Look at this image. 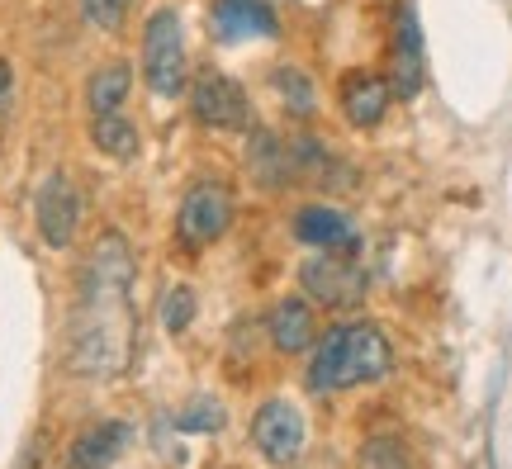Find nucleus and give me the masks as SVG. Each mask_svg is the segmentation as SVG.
Segmentation results:
<instances>
[{"mask_svg": "<svg viewBox=\"0 0 512 469\" xmlns=\"http://www.w3.org/2000/svg\"><path fill=\"white\" fill-rule=\"evenodd\" d=\"M133 247L124 233H100L95 237L86 271H81V304H76L72 323V375H114L128 361V342H133Z\"/></svg>", "mask_w": 512, "mask_h": 469, "instance_id": "1", "label": "nucleus"}, {"mask_svg": "<svg viewBox=\"0 0 512 469\" xmlns=\"http://www.w3.org/2000/svg\"><path fill=\"white\" fill-rule=\"evenodd\" d=\"M389 370H394V346L384 337V327L366 323V318H347V323H332L328 332H318V342L309 346L304 384H309V394L332 398L375 384Z\"/></svg>", "mask_w": 512, "mask_h": 469, "instance_id": "2", "label": "nucleus"}, {"mask_svg": "<svg viewBox=\"0 0 512 469\" xmlns=\"http://www.w3.org/2000/svg\"><path fill=\"white\" fill-rule=\"evenodd\" d=\"M143 81L162 100H181L190 86V53H185V24L171 5H157L143 19Z\"/></svg>", "mask_w": 512, "mask_h": 469, "instance_id": "3", "label": "nucleus"}, {"mask_svg": "<svg viewBox=\"0 0 512 469\" xmlns=\"http://www.w3.org/2000/svg\"><path fill=\"white\" fill-rule=\"evenodd\" d=\"M233 218H238L233 185L223 181V176H195V181L185 185L181 204H176V237H181V247H190V252H204V247H214V242L228 237Z\"/></svg>", "mask_w": 512, "mask_h": 469, "instance_id": "4", "label": "nucleus"}, {"mask_svg": "<svg viewBox=\"0 0 512 469\" xmlns=\"http://www.w3.org/2000/svg\"><path fill=\"white\" fill-rule=\"evenodd\" d=\"M185 95H190V114L200 128H214V133H252L256 128L247 91L219 67H204V72L190 76Z\"/></svg>", "mask_w": 512, "mask_h": 469, "instance_id": "5", "label": "nucleus"}, {"mask_svg": "<svg viewBox=\"0 0 512 469\" xmlns=\"http://www.w3.org/2000/svg\"><path fill=\"white\" fill-rule=\"evenodd\" d=\"M366 271L356 252H313L299 261V294H309L323 308H356L366 304Z\"/></svg>", "mask_w": 512, "mask_h": 469, "instance_id": "6", "label": "nucleus"}, {"mask_svg": "<svg viewBox=\"0 0 512 469\" xmlns=\"http://www.w3.org/2000/svg\"><path fill=\"white\" fill-rule=\"evenodd\" d=\"M252 446L275 469H290L309 446V422L290 398H266L252 417Z\"/></svg>", "mask_w": 512, "mask_h": 469, "instance_id": "7", "label": "nucleus"}, {"mask_svg": "<svg viewBox=\"0 0 512 469\" xmlns=\"http://www.w3.org/2000/svg\"><path fill=\"white\" fill-rule=\"evenodd\" d=\"M81 214H86V204H81V190L67 171H48L43 185H38L34 195V223H38V237L53 247V252H67L81 233Z\"/></svg>", "mask_w": 512, "mask_h": 469, "instance_id": "8", "label": "nucleus"}, {"mask_svg": "<svg viewBox=\"0 0 512 469\" xmlns=\"http://www.w3.org/2000/svg\"><path fill=\"white\" fill-rule=\"evenodd\" d=\"M389 86L394 100H418L427 86V48H422V24L413 5H399L394 15V38H389Z\"/></svg>", "mask_w": 512, "mask_h": 469, "instance_id": "9", "label": "nucleus"}, {"mask_svg": "<svg viewBox=\"0 0 512 469\" xmlns=\"http://www.w3.org/2000/svg\"><path fill=\"white\" fill-rule=\"evenodd\" d=\"M389 105H394V86H389V76L375 72V67H351V72L337 81V109H342L347 128H356V133L380 128Z\"/></svg>", "mask_w": 512, "mask_h": 469, "instance_id": "10", "label": "nucleus"}, {"mask_svg": "<svg viewBox=\"0 0 512 469\" xmlns=\"http://www.w3.org/2000/svg\"><path fill=\"white\" fill-rule=\"evenodd\" d=\"M209 34L214 43H256V38H280V15L271 0H214L209 5Z\"/></svg>", "mask_w": 512, "mask_h": 469, "instance_id": "11", "label": "nucleus"}, {"mask_svg": "<svg viewBox=\"0 0 512 469\" xmlns=\"http://www.w3.org/2000/svg\"><path fill=\"white\" fill-rule=\"evenodd\" d=\"M290 233L313 247V252H361V233H356V218L347 209H337L328 199L318 204H299L290 218Z\"/></svg>", "mask_w": 512, "mask_h": 469, "instance_id": "12", "label": "nucleus"}, {"mask_svg": "<svg viewBox=\"0 0 512 469\" xmlns=\"http://www.w3.org/2000/svg\"><path fill=\"white\" fill-rule=\"evenodd\" d=\"M266 332H271V346L280 356H299L318 342V313H313L309 294H285L275 299V308L266 313Z\"/></svg>", "mask_w": 512, "mask_h": 469, "instance_id": "13", "label": "nucleus"}, {"mask_svg": "<svg viewBox=\"0 0 512 469\" xmlns=\"http://www.w3.org/2000/svg\"><path fill=\"white\" fill-rule=\"evenodd\" d=\"M128 441H133V427H128V422H119V417H105V422L86 427V432L72 441L67 465H72V469H110L114 460L128 451Z\"/></svg>", "mask_w": 512, "mask_h": 469, "instance_id": "14", "label": "nucleus"}, {"mask_svg": "<svg viewBox=\"0 0 512 469\" xmlns=\"http://www.w3.org/2000/svg\"><path fill=\"white\" fill-rule=\"evenodd\" d=\"M247 171L261 190H290L294 181V157H290V143L275 138L266 128H252L247 133Z\"/></svg>", "mask_w": 512, "mask_h": 469, "instance_id": "15", "label": "nucleus"}, {"mask_svg": "<svg viewBox=\"0 0 512 469\" xmlns=\"http://www.w3.org/2000/svg\"><path fill=\"white\" fill-rule=\"evenodd\" d=\"M271 91L294 124H313V119H318V86H313V76L304 72L299 62H275Z\"/></svg>", "mask_w": 512, "mask_h": 469, "instance_id": "16", "label": "nucleus"}, {"mask_svg": "<svg viewBox=\"0 0 512 469\" xmlns=\"http://www.w3.org/2000/svg\"><path fill=\"white\" fill-rule=\"evenodd\" d=\"M128 91H133V67H128L124 57L100 62V67L86 76V109H91V119L119 114V109L128 105Z\"/></svg>", "mask_w": 512, "mask_h": 469, "instance_id": "17", "label": "nucleus"}, {"mask_svg": "<svg viewBox=\"0 0 512 469\" xmlns=\"http://www.w3.org/2000/svg\"><path fill=\"white\" fill-rule=\"evenodd\" d=\"M91 143H95V152L110 157V162H133V157L143 152V133H138V124L119 109V114L91 119Z\"/></svg>", "mask_w": 512, "mask_h": 469, "instance_id": "18", "label": "nucleus"}, {"mask_svg": "<svg viewBox=\"0 0 512 469\" xmlns=\"http://www.w3.org/2000/svg\"><path fill=\"white\" fill-rule=\"evenodd\" d=\"M195 313H200V299H195V289L190 285H171L162 294V308H157V318H162V327L171 332V337H181L185 327L195 323Z\"/></svg>", "mask_w": 512, "mask_h": 469, "instance_id": "19", "label": "nucleus"}, {"mask_svg": "<svg viewBox=\"0 0 512 469\" xmlns=\"http://www.w3.org/2000/svg\"><path fill=\"white\" fill-rule=\"evenodd\" d=\"M223 422H228V408H223L219 398H190L181 413H176V427H181V432H200V436L223 432Z\"/></svg>", "mask_w": 512, "mask_h": 469, "instance_id": "20", "label": "nucleus"}, {"mask_svg": "<svg viewBox=\"0 0 512 469\" xmlns=\"http://www.w3.org/2000/svg\"><path fill=\"white\" fill-rule=\"evenodd\" d=\"M76 5L95 34H124L128 10H133V0H76Z\"/></svg>", "mask_w": 512, "mask_h": 469, "instance_id": "21", "label": "nucleus"}, {"mask_svg": "<svg viewBox=\"0 0 512 469\" xmlns=\"http://www.w3.org/2000/svg\"><path fill=\"white\" fill-rule=\"evenodd\" d=\"M10 109H15V67L0 57V124L10 119Z\"/></svg>", "mask_w": 512, "mask_h": 469, "instance_id": "22", "label": "nucleus"}]
</instances>
